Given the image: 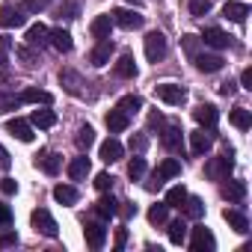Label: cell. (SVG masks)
Here are the masks:
<instances>
[{"label": "cell", "instance_id": "cell-49", "mask_svg": "<svg viewBox=\"0 0 252 252\" xmlns=\"http://www.w3.org/2000/svg\"><path fill=\"white\" fill-rule=\"evenodd\" d=\"M163 181H166V178H163V175H160V172L155 169V172L149 175V181H146V190H149V193H158V190L163 187Z\"/></svg>", "mask_w": 252, "mask_h": 252}, {"label": "cell", "instance_id": "cell-60", "mask_svg": "<svg viewBox=\"0 0 252 252\" xmlns=\"http://www.w3.org/2000/svg\"><path fill=\"white\" fill-rule=\"evenodd\" d=\"M234 89H237V83H231V80H228V83H222V86H220V92H222V95H231V92H234Z\"/></svg>", "mask_w": 252, "mask_h": 252}, {"label": "cell", "instance_id": "cell-6", "mask_svg": "<svg viewBox=\"0 0 252 252\" xmlns=\"http://www.w3.org/2000/svg\"><path fill=\"white\" fill-rule=\"evenodd\" d=\"M190 249H193V252H214V249H217V237L211 234V228H205V225L193 228V234H190Z\"/></svg>", "mask_w": 252, "mask_h": 252}, {"label": "cell", "instance_id": "cell-16", "mask_svg": "<svg viewBox=\"0 0 252 252\" xmlns=\"http://www.w3.org/2000/svg\"><path fill=\"white\" fill-rule=\"evenodd\" d=\"M104 125H107V131H110V134H122V131H128L131 116H125L122 110H110V113L104 116Z\"/></svg>", "mask_w": 252, "mask_h": 252}, {"label": "cell", "instance_id": "cell-29", "mask_svg": "<svg viewBox=\"0 0 252 252\" xmlns=\"http://www.w3.org/2000/svg\"><path fill=\"white\" fill-rule=\"evenodd\" d=\"M80 15V0H63L57 6V18L60 21H74Z\"/></svg>", "mask_w": 252, "mask_h": 252}, {"label": "cell", "instance_id": "cell-5", "mask_svg": "<svg viewBox=\"0 0 252 252\" xmlns=\"http://www.w3.org/2000/svg\"><path fill=\"white\" fill-rule=\"evenodd\" d=\"M30 222H33V228H36L39 234H45V237H57V220L51 217V211L36 208V211L30 214Z\"/></svg>", "mask_w": 252, "mask_h": 252}, {"label": "cell", "instance_id": "cell-38", "mask_svg": "<svg viewBox=\"0 0 252 252\" xmlns=\"http://www.w3.org/2000/svg\"><path fill=\"white\" fill-rule=\"evenodd\" d=\"M184 199H187L184 184H175V187H169V190H166V205H169V208H181V205H184Z\"/></svg>", "mask_w": 252, "mask_h": 252}, {"label": "cell", "instance_id": "cell-52", "mask_svg": "<svg viewBox=\"0 0 252 252\" xmlns=\"http://www.w3.org/2000/svg\"><path fill=\"white\" fill-rule=\"evenodd\" d=\"M116 214H122L125 220H131V217H137V205H131V202H119V211Z\"/></svg>", "mask_w": 252, "mask_h": 252}, {"label": "cell", "instance_id": "cell-11", "mask_svg": "<svg viewBox=\"0 0 252 252\" xmlns=\"http://www.w3.org/2000/svg\"><path fill=\"white\" fill-rule=\"evenodd\" d=\"M113 24H119L122 30H137L143 27V15H137L134 9H113Z\"/></svg>", "mask_w": 252, "mask_h": 252}, {"label": "cell", "instance_id": "cell-21", "mask_svg": "<svg viewBox=\"0 0 252 252\" xmlns=\"http://www.w3.org/2000/svg\"><path fill=\"white\" fill-rule=\"evenodd\" d=\"M48 45H54L60 54H68L71 51V33L63 27H54V30H48Z\"/></svg>", "mask_w": 252, "mask_h": 252}, {"label": "cell", "instance_id": "cell-20", "mask_svg": "<svg viewBox=\"0 0 252 252\" xmlns=\"http://www.w3.org/2000/svg\"><path fill=\"white\" fill-rule=\"evenodd\" d=\"M30 125H33V128H39V131H48V128H54V125H57V113L48 110V104H45L42 110H33Z\"/></svg>", "mask_w": 252, "mask_h": 252}, {"label": "cell", "instance_id": "cell-50", "mask_svg": "<svg viewBox=\"0 0 252 252\" xmlns=\"http://www.w3.org/2000/svg\"><path fill=\"white\" fill-rule=\"evenodd\" d=\"M166 125V119H163V113H152L149 116V131H158L160 134V128Z\"/></svg>", "mask_w": 252, "mask_h": 252}, {"label": "cell", "instance_id": "cell-43", "mask_svg": "<svg viewBox=\"0 0 252 252\" xmlns=\"http://www.w3.org/2000/svg\"><path fill=\"white\" fill-rule=\"evenodd\" d=\"M15 107H21V95H15V92H0V113H9Z\"/></svg>", "mask_w": 252, "mask_h": 252}, {"label": "cell", "instance_id": "cell-36", "mask_svg": "<svg viewBox=\"0 0 252 252\" xmlns=\"http://www.w3.org/2000/svg\"><path fill=\"white\" fill-rule=\"evenodd\" d=\"M231 125L237 131H249V125H252V116H249V110H243V107H237V110H231Z\"/></svg>", "mask_w": 252, "mask_h": 252}, {"label": "cell", "instance_id": "cell-37", "mask_svg": "<svg viewBox=\"0 0 252 252\" xmlns=\"http://www.w3.org/2000/svg\"><path fill=\"white\" fill-rule=\"evenodd\" d=\"M15 54H18V60H21L27 68H36V65H39V51H36V48H30V45H21Z\"/></svg>", "mask_w": 252, "mask_h": 252}, {"label": "cell", "instance_id": "cell-12", "mask_svg": "<svg viewBox=\"0 0 252 252\" xmlns=\"http://www.w3.org/2000/svg\"><path fill=\"white\" fill-rule=\"evenodd\" d=\"M6 131H9L15 140H21V143H33V137H36V134H33V125L24 122V119H18V116L6 122Z\"/></svg>", "mask_w": 252, "mask_h": 252}, {"label": "cell", "instance_id": "cell-32", "mask_svg": "<svg viewBox=\"0 0 252 252\" xmlns=\"http://www.w3.org/2000/svg\"><path fill=\"white\" fill-rule=\"evenodd\" d=\"M181 208H184L187 220H202V214H205V202H202L199 196H187Z\"/></svg>", "mask_w": 252, "mask_h": 252}, {"label": "cell", "instance_id": "cell-27", "mask_svg": "<svg viewBox=\"0 0 252 252\" xmlns=\"http://www.w3.org/2000/svg\"><path fill=\"white\" fill-rule=\"evenodd\" d=\"M54 199H57L60 205H74V202L80 199V193H77V187H71V184H57V187H54Z\"/></svg>", "mask_w": 252, "mask_h": 252}, {"label": "cell", "instance_id": "cell-19", "mask_svg": "<svg viewBox=\"0 0 252 252\" xmlns=\"http://www.w3.org/2000/svg\"><path fill=\"white\" fill-rule=\"evenodd\" d=\"M193 119L202 125V128H214V125L220 122V113H217L214 104H199V107L193 110Z\"/></svg>", "mask_w": 252, "mask_h": 252}, {"label": "cell", "instance_id": "cell-54", "mask_svg": "<svg viewBox=\"0 0 252 252\" xmlns=\"http://www.w3.org/2000/svg\"><path fill=\"white\" fill-rule=\"evenodd\" d=\"M9 166H12V158H9V152L3 146H0V172H6Z\"/></svg>", "mask_w": 252, "mask_h": 252}, {"label": "cell", "instance_id": "cell-39", "mask_svg": "<svg viewBox=\"0 0 252 252\" xmlns=\"http://www.w3.org/2000/svg\"><path fill=\"white\" fill-rule=\"evenodd\" d=\"M169 240L178 243V246L187 240V222H184V220H172V222H169Z\"/></svg>", "mask_w": 252, "mask_h": 252}, {"label": "cell", "instance_id": "cell-34", "mask_svg": "<svg viewBox=\"0 0 252 252\" xmlns=\"http://www.w3.org/2000/svg\"><path fill=\"white\" fill-rule=\"evenodd\" d=\"M54 98H51V92H45V89H24L21 92V104H51Z\"/></svg>", "mask_w": 252, "mask_h": 252}, {"label": "cell", "instance_id": "cell-58", "mask_svg": "<svg viewBox=\"0 0 252 252\" xmlns=\"http://www.w3.org/2000/svg\"><path fill=\"white\" fill-rule=\"evenodd\" d=\"M125 243H128V231H125V228H119V231H116V249H122Z\"/></svg>", "mask_w": 252, "mask_h": 252}, {"label": "cell", "instance_id": "cell-30", "mask_svg": "<svg viewBox=\"0 0 252 252\" xmlns=\"http://www.w3.org/2000/svg\"><path fill=\"white\" fill-rule=\"evenodd\" d=\"M228 181V178H225ZM222 196L228 199V202H243L246 199V184L243 181H228L225 187H222Z\"/></svg>", "mask_w": 252, "mask_h": 252}, {"label": "cell", "instance_id": "cell-59", "mask_svg": "<svg viewBox=\"0 0 252 252\" xmlns=\"http://www.w3.org/2000/svg\"><path fill=\"white\" fill-rule=\"evenodd\" d=\"M9 77V65H6V60H0V83H3Z\"/></svg>", "mask_w": 252, "mask_h": 252}, {"label": "cell", "instance_id": "cell-9", "mask_svg": "<svg viewBox=\"0 0 252 252\" xmlns=\"http://www.w3.org/2000/svg\"><path fill=\"white\" fill-rule=\"evenodd\" d=\"M60 83H63V89H65L68 95H77V98L83 95V86H86V80H83L74 68H63V71H60Z\"/></svg>", "mask_w": 252, "mask_h": 252}, {"label": "cell", "instance_id": "cell-2", "mask_svg": "<svg viewBox=\"0 0 252 252\" xmlns=\"http://www.w3.org/2000/svg\"><path fill=\"white\" fill-rule=\"evenodd\" d=\"M231 169H234L231 155H222V158H208V163H205V175H208L211 181H225V178L231 175Z\"/></svg>", "mask_w": 252, "mask_h": 252}, {"label": "cell", "instance_id": "cell-15", "mask_svg": "<svg viewBox=\"0 0 252 252\" xmlns=\"http://www.w3.org/2000/svg\"><path fill=\"white\" fill-rule=\"evenodd\" d=\"M110 57H113V39H98V45H95L92 54H89V63L101 68V65L110 63Z\"/></svg>", "mask_w": 252, "mask_h": 252}, {"label": "cell", "instance_id": "cell-48", "mask_svg": "<svg viewBox=\"0 0 252 252\" xmlns=\"http://www.w3.org/2000/svg\"><path fill=\"white\" fill-rule=\"evenodd\" d=\"M113 181H116V178H113L110 172H98V175H95V187H98L101 193H107V190L113 187Z\"/></svg>", "mask_w": 252, "mask_h": 252}, {"label": "cell", "instance_id": "cell-51", "mask_svg": "<svg viewBox=\"0 0 252 252\" xmlns=\"http://www.w3.org/2000/svg\"><path fill=\"white\" fill-rule=\"evenodd\" d=\"M9 225H12V208L0 205V228H9Z\"/></svg>", "mask_w": 252, "mask_h": 252}, {"label": "cell", "instance_id": "cell-25", "mask_svg": "<svg viewBox=\"0 0 252 252\" xmlns=\"http://www.w3.org/2000/svg\"><path fill=\"white\" fill-rule=\"evenodd\" d=\"M36 163H39V169H42V172L57 175V172H60V166H63V158H60L57 152H45L42 158H36Z\"/></svg>", "mask_w": 252, "mask_h": 252}, {"label": "cell", "instance_id": "cell-18", "mask_svg": "<svg viewBox=\"0 0 252 252\" xmlns=\"http://www.w3.org/2000/svg\"><path fill=\"white\" fill-rule=\"evenodd\" d=\"M122 143L116 140V137H110V140H104L101 143V149H98V158L104 160V163H116V160H122Z\"/></svg>", "mask_w": 252, "mask_h": 252}, {"label": "cell", "instance_id": "cell-1", "mask_svg": "<svg viewBox=\"0 0 252 252\" xmlns=\"http://www.w3.org/2000/svg\"><path fill=\"white\" fill-rule=\"evenodd\" d=\"M160 143L166 146V152L178 155L184 149V131H181V125L178 122H166L163 128H160Z\"/></svg>", "mask_w": 252, "mask_h": 252}, {"label": "cell", "instance_id": "cell-33", "mask_svg": "<svg viewBox=\"0 0 252 252\" xmlns=\"http://www.w3.org/2000/svg\"><path fill=\"white\" fill-rule=\"evenodd\" d=\"M116 110H122L125 116H134L137 110H143V98L140 95H125V98H119Z\"/></svg>", "mask_w": 252, "mask_h": 252}, {"label": "cell", "instance_id": "cell-26", "mask_svg": "<svg viewBox=\"0 0 252 252\" xmlns=\"http://www.w3.org/2000/svg\"><path fill=\"white\" fill-rule=\"evenodd\" d=\"M89 169H92V166H89V158L80 155V158H74V160L68 163V178H71V181H83V178L89 175Z\"/></svg>", "mask_w": 252, "mask_h": 252}, {"label": "cell", "instance_id": "cell-31", "mask_svg": "<svg viewBox=\"0 0 252 252\" xmlns=\"http://www.w3.org/2000/svg\"><path fill=\"white\" fill-rule=\"evenodd\" d=\"M116 211H119V202H116L113 196H101V199H98V205H95V214H98L101 220L116 217Z\"/></svg>", "mask_w": 252, "mask_h": 252}, {"label": "cell", "instance_id": "cell-14", "mask_svg": "<svg viewBox=\"0 0 252 252\" xmlns=\"http://www.w3.org/2000/svg\"><path fill=\"white\" fill-rule=\"evenodd\" d=\"M116 77H122V80H131V77H137V60H134V54L131 51H125L119 60H116Z\"/></svg>", "mask_w": 252, "mask_h": 252}, {"label": "cell", "instance_id": "cell-7", "mask_svg": "<svg viewBox=\"0 0 252 252\" xmlns=\"http://www.w3.org/2000/svg\"><path fill=\"white\" fill-rule=\"evenodd\" d=\"M211 146H214V134H211V128H199V131L190 134V152H193L196 158L208 155Z\"/></svg>", "mask_w": 252, "mask_h": 252}, {"label": "cell", "instance_id": "cell-45", "mask_svg": "<svg viewBox=\"0 0 252 252\" xmlns=\"http://www.w3.org/2000/svg\"><path fill=\"white\" fill-rule=\"evenodd\" d=\"M128 149H131L134 155H143V152L149 149V137H146V134H134V137L128 140Z\"/></svg>", "mask_w": 252, "mask_h": 252}, {"label": "cell", "instance_id": "cell-53", "mask_svg": "<svg viewBox=\"0 0 252 252\" xmlns=\"http://www.w3.org/2000/svg\"><path fill=\"white\" fill-rule=\"evenodd\" d=\"M18 243V234L15 231H6V234H0V249H6V246H15Z\"/></svg>", "mask_w": 252, "mask_h": 252}, {"label": "cell", "instance_id": "cell-10", "mask_svg": "<svg viewBox=\"0 0 252 252\" xmlns=\"http://www.w3.org/2000/svg\"><path fill=\"white\" fill-rule=\"evenodd\" d=\"M83 234H86V243H89V249H101V246H104V240H107V225H104V220L86 222Z\"/></svg>", "mask_w": 252, "mask_h": 252}, {"label": "cell", "instance_id": "cell-3", "mask_svg": "<svg viewBox=\"0 0 252 252\" xmlns=\"http://www.w3.org/2000/svg\"><path fill=\"white\" fill-rule=\"evenodd\" d=\"M155 95H158L163 104H169V107H181L184 98H187V89L178 86V83H158V86H155Z\"/></svg>", "mask_w": 252, "mask_h": 252}, {"label": "cell", "instance_id": "cell-47", "mask_svg": "<svg viewBox=\"0 0 252 252\" xmlns=\"http://www.w3.org/2000/svg\"><path fill=\"white\" fill-rule=\"evenodd\" d=\"M190 12L199 18V15H208L211 12V0H190Z\"/></svg>", "mask_w": 252, "mask_h": 252}, {"label": "cell", "instance_id": "cell-57", "mask_svg": "<svg viewBox=\"0 0 252 252\" xmlns=\"http://www.w3.org/2000/svg\"><path fill=\"white\" fill-rule=\"evenodd\" d=\"M240 86H243V89H252V68H243V74H240Z\"/></svg>", "mask_w": 252, "mask_h": 252}, {"label": "cell", "instance_id": "cell-40", "mask_svg": "<svg viewBox=\"0 0 252 252\" xmlns=\"http://www.w3.org/2000/svg\"><path fill=\"white\" fill-rule=\"evenodd\" d=\"M158 172H160L166 181H169V178H178V175H181V163H178L175 158H166V160L158 166Z\"/></svg>", "mask_w": 252, "mask_h": 252}, {"label": "cell", "instance_id": "cell-4", "mask_svg": "<svg viewBox=\"0 0 252 252\" xmlns=\"http://www.w3.org/2000/svg\"><path fill=\"white\" fill-rule=\"evenodd\" d=\"M146 57H149V63H160L166 57V36L160 30H152L146 36Z\"/></svg>", "mask_w": 252, "mask_h": 252}, {"label": "cell", "instance_id": "cell-41", "mask_svg": "<svg viewBox=\"0 0 252 252\" xmlns=\"http://www.w3.org/2000/svg\"><path fill=\"white\" fill-rule=\"evenodd\" d=\"M166 217H169V205L163 202V205H152L149 208V222L152 225H163L166 222Z\"/></svg>", "mask_w": 252, "mask_h": 252}, {"label": "cell", "instance_id": "cell-61", "mask_svg": "<svg viewBox=\"0 0 252 252\" xmlns=\"http://www.w3.org/2000/svg\"><path fill=\"white\" fill-rule=\"evenodd\" d=\"M128 3H134V6H143V0H128Z\"/></svg>", "mask_w": 252, "mask_h": 252}, {"label": "cell", "instance_id": "cell-23", "mask_svg": "<svg viewBox=\"0 0 252 252\" xmlns=\"http://www.w3.org/2000/svg\"><path fill=\"white\" fill-rule=\"evenodd\" d=\"M89 33H92V39H110V33H113V18H110V15H98V18H92Z\"/></svg>", "mask_w": 252, "mask_h": 252}, {"label": "cell", "instance_id": "cell-17", "mask_svg": "<svg viewBox=\"0 0 252 252\" xmlns=\"http://www.w3.org/2000/svg\"><path fill=\"white\" fill-rule=\"evenodd\" d=\"M24 39H27V45H30V48L42 51V48L48 45V27H45L42 21H36V24H30V27H27V36H24Z\"/></svg>", "mask_w": 252, "mask_h": 252}, {"label": "cell", "instance_id": "cell-56", "mask_svg": "<svg viewBox=\"0 0 252 252\" xmlns=\"http://www.w3.org/2000/svg\"><path fill=\"white\" fill-rule=\"evenodd\" d=\"M0 190H3V193H6V196H12V193H15V190H18V184H15V181H12V178H3V184H0Z\"/></svg>", "mask_w": 252, "mask_h": 252}, {"label": "cell", "instance_id": "cell-35", "mask_svg": "<svg viewBox=\"0 0 252 252\" xmlns=\"http://www.w3.org/2000/svg\"><path fill=\"white\" fill-rule=\"evenodd\" d=\"M74 143H77V149H80V152L92 149V143H95V131L89 128V125H80V128H77V137H74Z\"/></svg>", "mask_w": 252, "mask_h": 252}, {"label": "cell", "instance_id": "cell-8", "mask_svg": "<svg viewBox=\"0 0 252 252\" xmlns=\"http://www.w3.org/2000/svg\"><path fill=\"white\" fill-rule=\"evenodd\" d=\"M202 45H208V48H214V51H225V48L231 45V36L222 33L220 27H205V33H202Z\"/></svg>", "mask_w": 252, "mask_h": 252}, {"label": "cell", "instance_id": "cell-46", "mask_svg": "<svg viewBox=\"0 0 252 252\" xmlns=\"http://www.w3.org/2000/svg\"><path fill=\"white\" fill-rule=\"evenodd\" d=\"M51 6V0H24V12L27 15H39Z\"/></svg>", "mask_w": 252, "mask_h": 252}, {"label": "cell", "instance_id": "cell-44", "mask_svg": "<svg viewBox=\"0 0 252 252\" xmlns=\"http://www.w3.org/2000/svg\"><path fill=\"white\" fill-rule=\"evenodd\" d=\"M128 175H131L134 181H140V178L146 175V158H140V155H137V158L128 163Z\"/></svg>", "mask_w": 252, "mask_h": 252}, {"label": "cell", "instance_id": "cell-55", "mask_svg": "<svg viewBox=\"0 0 252 252\" xmlns=\"http://www.w3.org/2000/svg\"><path fill=\"white\" fill-rule=\"evenodd\" d=\"M9 51H12V39L9 36H0V60H6Z\"/></svg>", "mask_w": 252, "mask_h": 252}, {"label": "cell", "instance_id": "cell-42", "mask_svg": "<svg viewBox=\"0 0 252 252\" xmlns=\"http://www.w3.org/2000/svg\"><path fill=\"white\" fill-rule=\"evenodd\" d=\"M181 48H184V54L193 60V57L202 51V39H199V36H193V33H187V36L181 39Z\"/></svg>", "mask_w": 252, "mask_h": 252}, {"label": "cell", "instance_id": "cell-13", "mask_svg": "<svg viewBox=\"0 0 252 252\" xmlns=\"http://www.w3.org/2000/svg\"><path fill=\"white\" fill-rule=\"evenodd\" d=\"M193 63H196V68L199 71H205V74H214V71H220L222 68V57L220 54H205V51H199L196 57H193Z\"/></svg>", "mask_w": 252, "mask_h": 252}, {"label": "cell", "instance_id": "cell-28", "mask_svg": "<svg viewBox=\"0 0 252 252\" xmlns=\"http://www.w3.org/2000/svg\"><path fill=\"white\" fill-rule=\"evenodd\" d=\"M222 15H225L228 21H234V24H243L246 15H249V6H246V3H225V6H222Z\"/></svg>", "mask_w": 252, "mask_h": 252}, {"label": "cell", "instance_id": "cell-24", "mask_svg": "<svg viewBox=\"0 0 252 252\" xmlns=\"http://www.w3.org/2000/svg\"><path fill=\"white\" fill-rule=\"evenodd\" d=\"M24 21H27V12L24 9H12V6L0 9V27H21Z\"/></svg>", "mask_w": 252, "mask_h": 252}, {"label": "cell", "instance_id": "cell-22", "mask_svg": "<svg viewBox=\"0 0 252 252\" xmlns=\"http://www.w3.org/2000/svg\"><path fill=\"white\" fill-rule=\"evenodd\" d=\"M222 220H225L237 234H246V231H249V220H246V214L237 211V208H225V211H222Z\"/></svg>", "mask_w": 252, "mask_h": 252}]
</instances>
